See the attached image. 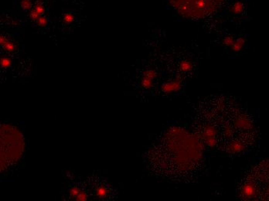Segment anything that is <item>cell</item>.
<instances>
[{"mask_svg":"<svg viewBox=\"0 0 269 201\" xmlns=\"http://www.w3.org/2000/svg\"><path fill=\"white\" fill-rule=\"evenodd\" d=\"M194 126L200 142L234 156L248 151L258 135L249 113L235 101L222 97L200 102Z\"/></svg>","mask_w":269,"mask_h":201,"instance_id":"6da1fadb","label":"cell"},{"mask_svg":"<svg viewBox=\"0 0 269 201\" xmlns=\"http://www.w3.org/2000/svg\"><path fill=\"white\" fill-rule=\"evenodd\" d=\"M240 193L248 200H269V159L250 171L240 185Z\"/></svg>","mask_w":269,"mask_h":201,"instance_id":"7a4b0ae2","label":"cell"},{"mask_svg":"<svg viewBox=\"0 0 269 201\" xmlns=\"http://www.w3.org/2000/svg\"><path fill=\"white\" fill-rule=\"evenodd\" d=\"M181 87V81L178 79L173 80V81H171V82H168L166 84H163L161 87L162 91L163 92H166V93H169V92H172L175 91H177L178 89L180 88Z\"/></svg>","mask_w":269,"mask_h":201,"instance_id":"3957f363","label":"cell"},{"mask_svg":"<svg viewBox=\"0 0 269 201\" xmlns=\"http://www.w3.org/2000/svg\"><path fill=\"white\" fill-rule=\"evenodd\" d=\"M244 6L241 2H236L230 7V10L234 14H240L244 11Z\"/></svg>","mask_w":269,"mask_h":201,"instance_id":"277c9868","label":"cell"},{"mask_svg":"<svg viewBox=\"0 0 269 201\" xmlns=\"http://www.w3.org/2000/svg\"><path fill=\"white\" fill-rule=\"evenodd\" d=\"M96 196H98V198L100 199H103V198H105L108 194V188H107L105 186H99V187H97L96 189Z\"/></svg>","mask_w":269,"mask_h":201,"instance_id":"5b68a950","label":"cell"},{"mask_svg":"<svg viewBox=\"0 0 269 201\" xmlns=\"http://www.w3.org/2000/svg\"><path fill=\"white\" fill-rule=\"evenodd\" d=\"M0 65H1V68H4V69L10 68L12 66L11 59L7 56H2L0 60Z\"/></svg>","mask_w":269,"mask_h":201,"instance_id":"8992f818","label":"cell"},{"mask_svg":"<svg viewBox=\"0 0 269 201\" xmlns=\"http://www.w3.org/2000/svg\"><path fill=\"white\" fill-rule=\"evenodd\" d=\"M2 47L4 49V50L8 52V53H13V52L16 51V49L14 43L12 42V41H10V40H8V42L4 44L3 46H2Z\"/></svg>","mask_w":269,"mask_h":201,"instance_id":"52a82bcc","label":"cell"},{"mask_svg":"<svg viewBox=\"0 0 269 201\" xmlns=\"http://www.w3.org/2000/svg\"><path fill=\"white\" fill-rule=\"evenodd\" d=\"M20 6L25 11H30L33 9L31 0H20Z\"/></svg>","mask_w":269,"mask_h":201,"instance_id":"ba28073f","label":"cell"},{"mask_svg":"<svg viewBox=\"0 0 269 201\" xmlns=\"http://www.w3.org/2000/svg\"><path fill=\"white\" fill-rule=\"evenodd\" d=\"M192 69V64L189 60H184L179 64V70L183 72H187Z\"/></svg>","mask_w":269,"mask_h":201,"instance_id":"9c48e42d","label":"cell"},{"mask_svg":"<svg viewBox=\"0 0 269 201\" xmlns=\"http://www.w3.org/2000/svg\"><path fill=\"white\" fill-rule=\"evenodd\" d=\"M152 80H152V79L143 76V77L141 80V85L145 88H150L151 87H152Z\"/></svg>","mask_w":269,"mask_h":201,"instance_id":"30bf717a","label":"cell"},{"mask_svg":"<svg viewBox=\"0 0 269 201\" xmlns=\"http://www.w3.org/2000/svg\"><path fill=\"white\" fill-rule=\"evenodd\" d=\"M62 19H63V21L64 23L70 24V23H72L75 20V16L73 13H65V14L63 15Z\"/></svg>","mask_w":269,"mask_h":201,"instance_id":"8fae6325","label":"cell"},{"mask_svg":"<svg viewBox=\"0 0 269 201\" xmlns=\"http://www.w3.org/2000/svg\"><path fill=\"white\" fill-rule=\"evenodd\" d=\"M37 24L38 25V26L40 27H45L48 25L49 20L47 17H45L44 16H40V18L37 20Z\"/></svg>","mask_w":269,"mask_h":201,"instance_id":"7c38bea8","label":"cell"},{"mask_svg":"<svg viewBox=\"0 0 269 201\" xmlns=\"http://www.w3.org/2000/svg\"><path fill=\"white\" fill-rule=\"evenodd\" d=\"M33 8L35 9L36 11L39 13L40 16H44V14L45 13V8H44V6L42 2H37V3L35 4V6H34Z\"/></svg>","mask_w":269,"mask_h":201,"instance_id":"4fadbf2b","label":"cell"},{"mask_svg":"<svg viewBox=\"0 0 269 201\" xmlns=\"http://www.w3.org/2000/svg\"><path fill=\"white\" fill-rule=\"evenodd\" d=\"M40 16V15L39 13H38L37 11H36L35 9H34V8H33L32 10H31L30 11H29V19H31V20H33V21L37 22V20L38 19H39Z\"/></svg>","mask_w":269,"mask_h":201,"instance_id":"5bb4252c","label":"cell"},{"mask_svg":"<svg viewBox=\"0 0 269 201\" xmlns=\"http://www.w3.org/2000/svg\"><path fill=\"white\" fill-rule=\"evenodd\" d=\"M143 76L148 77V78L152 79V80H154L157 77V73L155 71H153V70H147V71H145L144 72Z\"/></svg>","mask_w":269,"mask_h":201,"instance_id":"9a60e30c","label":"cell"},{"mask_svg":"<svg viewBox=\"0 0 269 201\" xmlns=\"http://www.w3.org/2000/svg\"><path fill=\"white\" fill-rule=\"evenodd\" d=\"M81 189L79 188V187H73L72 188H71V190H70L69 194H70V196H72V197L76 198V197H77V196H78V195L79 194L80 192H81Z\"/></svg>","mask_w":269,"mask_h":201,"instance_id":"2e32d148","label":"cell"},{"mask_svg":"<svg viewBox=\"0 0 269 201\" xmlns=\"http://www.w3.org/2000/svg\"><path fill=\"white\" fill-rule=\"evenodd\" d=\"M244 44V40L242 39H238L237 40H236L235 42L234 43V44L232 45V49L235 51H237L240 49L241 46L243 45Z\"/></svg>","mask_w":269,"mask_h":201,"instance_id":"e0dca14e","label":"cell"},{"mask_svg":"<svg viewBox=\"0 0 269 201\" xmlns=\"http://www.w3.org/2000/svg\"><path fill=\"white\" fill-rule=\"evenodd\" d=\"M75 199H76V200H78V201H85V200H87V193H86V192L82 191V190H81V191L80 192L79 194H78V196H77V197L75 198Z\"/></svg>","mask_w":269,"mask_h":201,"instance_id":"ac0fdd59","label":"cell"},{"mask_svg":"<svg viewBox=\"0 0 269 201\" xmlns=\"http://www.w3.org/2000/svg\"><path fill=\"white\" fill-rule=\"evenodd\" d=\"M234 43V40L231 37H227L224 39V44L227 46H232Z\"/></svg>","mask_w":269,"mask_h":201,"instance_id":"d6986e66","label":"cell"},{"mask_svg":"<svg viewBox=\"0 0 269 201\" xmlns=\"http://www.w3.org/2000/svg\"><path fill=\"white\" fill-rule=\"evenodd\" d=\"M8 40H9L6 37H4L3 35H1V37H0V44H1V46H3L4 44H6L8 42Z\"/></svg>","mask_w":269,"mask_h":201,"instance_id":"ffe728a7","label":"cell"}]
</instances>
